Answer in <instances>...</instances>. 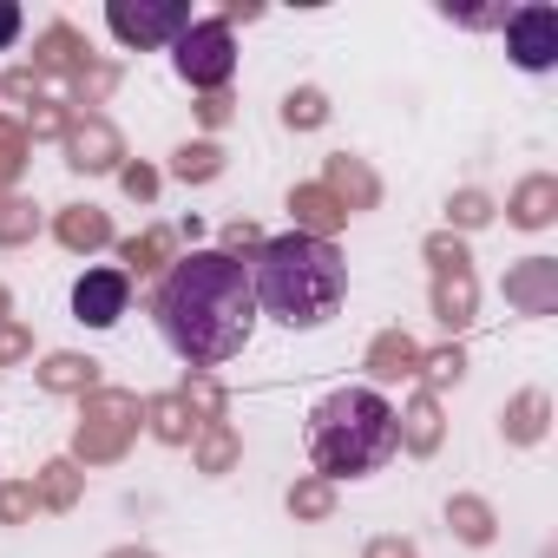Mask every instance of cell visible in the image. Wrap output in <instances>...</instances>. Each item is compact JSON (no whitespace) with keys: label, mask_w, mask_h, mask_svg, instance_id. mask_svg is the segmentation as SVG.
Masks as SVG:
<instances>
[{"label":"cell","mask_w":558,"mask_h":558,"mask_svg":"<svg viewBox=\"0 0 558 558\" xmlns=\"http://www.w3.org/2000/svg\"><path fill=\"white\" fill-rule=\"evenodd\" d=\"M362 558H421V551H414L408 538H395V532H388V538H368V551H362Z\"/></svg>","instance_id":"obj_39"},{"label":"cell","mask_w":558,"mask_h":558,"mask_svg":"<svg viewBox=\"0 0 558 558\" xmlns=\"http://www.w3.org/2000/svg\"><path fill=\"white\" fill-rule=\"evenodd\" d=\"M0 316H8V290H0Z\"/></svg>","instance_id":"obj_46"},{"label":"cell","mask_w":558,"mask_h":558,"mask_svg":"<svg viewBox=\"0 0 558 558\" xmlns=\"http://www.w3.org/2000/svg\"><path fill=\"white\" fill-rule=\"evenodd\" d=\"M132 427H138V401H132V395H112V388L86 395L80 460H119V453H125V440H132Z\"/></svg>","instance_id":"obj_5"},{"label":"cell","mask_w":558,"mask_h":558,"mask_svg":"<svg viewBox=\"0 0 558 558\" xmlns=\"http://www.w3.org/2000/svg\"><path fill=\"white\" fill-rule=\"evenodd\" d=\"M66 132H73L66 106H53V99H34V112H27V138H66Z\"/></svg>","instance_id":"obj_33"},{"label":"cell","mask_w":558,"mask_h":558,"mask_svg":"<svg viewBox=\"0 0 558 558\" xmlns=\"http://www.w3.org/2000/svg\"><path fill=\"white\" fill-rule=\"evenodd\" d=\"M236 460V434H230V421H204L197 427V466L204 473H223Z\"/></svg>","instance_id":"obj_25"},{"label":"cell","mask_w":558,"mask_h":558,"mask_svg":"<svg viewBox=\"0 0 558 558\" xmlns=\"http://www.w3.org/2000/svg\"><path fill=\"white\" fill-rule=\"evenodd\" d=\"M447 223H453V230H480V223H493V197H486V191H460V197L447 204Z\"/></svg>","instance_id":"obj_32"},{"label":"cell","mask_w":558,"mask_h":558,"mask_svg":"<svg viewBox=\"0 0 558 558\" xmlns=\"http://www.w3.org/2000/svg\"><path fill=\"white\" fill-rule=\"evenodd\" d=\"M106 558H158V551H138V545H119V551H106Z\"/></svg>","instance_id":"obj_45"},{"label":"cell","mask_w":558,"mask_h":558,"mask_svg":"<svg viewBox=\"0 0 558 558\" xmlns=\"http://www.w3.org/2000/svg\"><path fill=\"white\" fill-rule=\"evenodd\" d=\"M171 171H178L184 184H210V178L223 171V151H217V145H184V151L171 158Z\"/></svg>","instance_id":"obj_27"},{"label":"cell","mask_w":558,"mask_h":558,"mask_svg":"<svg viewBox=\"0 0 558 558\" xmlns=\"http://www.w3.org/2000/svg\"><path fill=\"white\" fill-rule=\"evenodd\" d=\"M119 158H125V145H119V132L106 119H80L66 132V165L73 171H119Z\"/></svg>","instance_id":"obj_10"},{"label":"cell","mask_w":558,"mask_h":558,"mask_svg":"<svg viewBox=\"0 0 558 558\" xmlns=\"http://www.w3.org/2000/svg\"><path fill=\"white\" fill-rule=\"evenodd\" d=\"M197 119H204V125H223V119H230V99H223V93H204V99H197Z\"/></svg>","instance_id":"obj_40"},{"label":"cell","mask_w":558,"mask_h":558,"mask_svg":"<svg viewBox=\"0 0 558 558\" xmlns=\"http://www.w3.org/2000/svg\"><path fill=\"white\" fill-rule=\"evenodd\" d=\"M40 388L47 395H99V362L93 355H47Z\"/></svg>","instance_id":"obj_19"},{"label":"cell","mask_w":558,"mask_h":558,"mask_svg":"<svg viewBox=\"0 0 558 558\" xmlns=\"http://www.w3.org/2000/svg\"><path fill=\"white\" fill-rule=\"evenodd\" d=\"M250 296L256 310H269L276 323H290V329H316L342 310L349 296V269L336 256V243L323 236H269L256 250V269H250Z\"/></svg>","instance_id":"obj_2"},{"label":"cell","mask_w":558,"mask_h":558,"mask_svg":"<svg viewBox=\"0 0 558 558\" xmlns=\"http://www.w3.org/2000/svg\"><path fill=\"white\" fill-rule=\"evenodd\" d=\"M106 27L125 47H165V40H178L191 27V8H184V0H138V8H132V0H112Z\"/></svg>","instance_id":"obj_6"},{"label":"cell","mask_w":558,"mask_h":558,"mask_svg":"<svg viewBox=\"0 0 558 558\" xmlns=\"http://www.w3.org/2000/svg\"><path fill=\"white\" fill-rule=\"evenodd\" d=\"M0 86H8L14 99H34V86H40V73H27V66H21V73H8V80H0Z\"/></svg>","instance_id":"obj_43"},{"label":"cell","mask_w":558,"mask_h":558,"mask_svg":"<svg viewBox=\"0 0 558 558\" xmlns=\"http://www.w3.org/2000/svg\"><path fill=\"white\" fill-rule=\"evenodd\" d=\"M395 453V408L375 395V388H336L316 401L310 414V460H316V480H355V473H375L381 460Z\"/></svg>","instance_id":"obj_3"},{"label":"cell","mask_w":558,"mask_h":558,"mask_svg":"<svg viewBox=\"0 0 558 558\" xmlns=\"http://www.w3.org/2000/svg\"><path fill=\"white\" fill-rule=\"evenodd\" d=\"M14 40H21V8L0 0V47H14Z\"/></svg>","instance_id":"obj_42"},{"label":"cell","mask_w":558,"mask_h":558,"mask_svg":"<svg viewBox=\"0 0 558 558\" xmlns=\"http://www.w3.org/2000/svg\"><path fill=\"white\" fill-rule=\"evenodd\" d=\"M86 66V40L73 34V27H47L40 40H34V73H80Z\"/></svg>","instance_id":"obj_18"},{"label":"cell","mask_w":558,"mask_h":558,"mask_svg":"<svg viewBox=\"0 0 558 558\" xmlns=\"http://www.w3.org/2000/svg\"><path fill=\"white\" fill-rule=\"evenodd\" d=\"M132 303V276L125 269H86L80 283H73V316L86 329H112Z\"/></svg>","instance_id":"obj_8"},{"label":"cell","mask_w":558,"mask_h":558,"mask_svg":"<svg viewBox=\"0 0 558 558\" xmlns=\"http://www.w3.org/2000/svg\"><path fill=\"white\" fill-rule=\"evenodd\" d=\"M171 60H178V73H184V86L223 93V80L236 73V40H230L223 21H191V27L171 40Z\"/></svg>","instance_id":"obj_4"},{"label":"cell","mask_w":558,"mask_h":558,"mask_svg":"<svg viewBox=\"0 0 558 558\" xmlns=\"http://www.w3.org/2000/svg\"><path fill=\"white\" fill-rule=\"evenodd\" d=\"M290 512L296 519H329L336 512V486L329 480H296L290 486Z\"/></svg>","instance_id":"obj_28"},{"label":"cell","mask_w":558,"mask_h":558,"mask_svg":"<svg viewBox=\"0 0 558 558\" xmlns=\"http://www.w3.org/2000/svg\"><path fill=\"white\" fill-rule=\"evenodd\" d=\"M395 447H408V453H434L440 447V401L427 388L395 414Z\"/></svg>","instance_id":"obj_14"},{"label":"cell","mask_w":558,"mask_h":558,"mask_svg":"<svg viewBox=\"0 0 558 558\" xmlns=\"http://www.w3.org/2000/svg\"><path fill=\"white\" fill-rule=\"evenodd\" d=\"M290 217H296V236H323V243H329V230L349 223V210H342L323 184H296V191H290Z\"/></svg>","instance_id":"obj_11"},{"label":"cell","mask_w":558,"mask_h":558,"mask_svg":"<svg viewBox=\"0 0 558 558\" xmlns=\"http://www.w3.org/2000/svg\"><path fill=\"white\" fill-rule=\"evenodd\" d=\"M178 401H184V408H191V414H197V427H204V421H223V388H217V381H210V375H191V381H184V395H178Z\"/></svg>","instance_id":"obj_30"},{"label":"cell","mask_w":558,"mask_h":558,"mask_svg":"<svg viewBox=\"0 0 558 558\" xmlns=\"http://www.w3.org/2000/svg\"><path fill=\"white\" fill-rule=\"evenodd\" d=\"M323 119H329V99H323L316 86H303V93L283 99V125H290V132H316Z\"/></svg>","instance_id":"obj_26"},{"label":"cell","mask_w":558,"mask_h":558,"mask_svg":"<svg viewBox=\"0 0 558 558\" xmlns=\"http://www.w3.org/2000/svg\"><path fill=\"white\" fill-rule=\"evenodd\" d=\"M34 486H0V525H27L34 519Z\"/></svg>","instance_id":"obj_35"},{"label":"cell","mask_w":558,"mask_h":558,"mask_svg":"<svg viewBox=\"0 0 558 558\" xmlns=\"http://www.w3.org/2000/svg\"><path fill=\"white\" fill-rule=\"evenodd\" d=\"M447 525H453V538H466V545H493V532H499L493 506L473 499V493H453V499H447Z\"/></svg>","instance_id":"obj_21"},{"label":"cell","mask_w":558,"mask_h":558,"mask_svg":"<svg viewBox=\"0 0 558 558\" xmlns=\"http://www.w3.org/2000/svg\"><path fill=\"white\" fill-rule=\"evenodd\" d=\"M545 421H551V401H545V388H525V395H512V401H506V414H499V427H506V440H512V447H532V440H545Z\"/></svg>","instance_id":"obj_15"},{"label":"cell","mask_w":558,"mask_h":558,"mask_svg":"<svg viewBox=\"0 0 558 558\" xmlns=\"http://www.w3.org/2000/svg\"><path fill=\"white\" fill-rule=\"evenodd\" d=\"M512 8H447V21H466V27H506Z\"/></svg>","instance_id":"obj_38"},{"label":"cell","mask_w":558,"mask_h":558,"mask_svg":"<svg viewBox=\"0 0 558 558\" xmlns=\"http://www.w3.org/2000/svg\"><path fill=\"white\" fill-rule=\"evenodd\" d=\"M223 243H230V250H263L256 223H230V230H223Z\"/></svg>","instance_id":"obj_41"},{"label":"cell","mask_w":558,"mask_h":558,"mask_svg":"<svg viewBox=\"0 0 558 558\" xmlns=\"http://www.w3.org/2000/svg\"><path fill=\"white\" fill-rule=\"evenodd\" d=\"M551 210H558V178H525L519 191H512V204H506V217L519 223V230H545L551 223Z\"/></svg>","instance_id":"obj_16"},{"label":"cell","mask_w":558,"mask_h":558,"mask_svg":"<svg viewBox=\"0 0 558 558\" xmlns=\"http://www.w3.org/2000/svg\"><path fill=\"white\" fill-rule=\"evenodd\" d=\"M427 263H434V276H447V269H466V243H460L453 230H434V236H427Z\"/></svg>","instance_id":"obj_34"},{"label":"cell","mask_w":558,"mask_h":558,"mask_svg":"<svg viewBox=\"0 0 558 558\" xmlns=\"http://www.w3.org/2000/svg\"><path fill=\"white\" fill-rule=\"evenodd\" d=\"M40 230V210L21 204V197H0V243H34Z\"/></svg>","instance_id":"obj_29"},{"label":"cell","mask_w":558,"mask_h":558,"mask_svg":"<svg viewBox=\"0 0 558 558\" xmlns=\"http://www.w3.org/2000/svg\"><path fill=\"white\" fill-rule=\"evenodd\" d=\"M460 368H466V355H460V349L447 342V349H434V355H421V368H414V375H421V381H427V395H434V388H447V381H460Z\"/></svg>","instance_id":"obj_31"},{"label":"cell","mask_w":558,"mask_h":558,"mask_svg":"<svg viewBox=\"0 0 558 558\" xmlns=\"http://www.w3.org/2000/svg\"><path fill=\"white\" fill-rule=\"evenodd\" d=\"M506 53L525 73H545L558 60V8H512L506 14Z\"/></svg>","instance_id":"obj_7"},{"label":"cell","mask_w":558,"mask_h":558,"mask_svg":"<svg viewBox=\"0 0 558 558\" xmlns=\"http://www.w3.org/2000/svg\"><path fill=\"white\" fill-rule=\"evenodd\" d=\"M34 499L53 506V512H66V506L80 499V466H73V460H47L40 480H34Z\"/></svg>","instance_id":"obj_23"},{"label":"cell","mask_w":558,"mask_h":558,"mask_svg":"<svg viewBox=\"0 0 558 558\" xmlns=\"http://www.w3.org/2000/svg\"><path fill=\"white\" fill-rule=\"evenodd\" d=\"M506 303L525 316H551L558 310V263L551 256H525L519 269H506Z\"/></svg>","instance_id":"obj_9"},{"label":"cell","mask_w":558,"mask_h":558,"mask_svg":"<svg viewBox=\"0 0 558 558\" xmlns=\"http://www.w3.org/2000/svg\"><path fill=\"white\" fill-rule=\"evenodd\" d=\"M473 269H447V276H434V316L447 323V329H466L473 323Z\"/></svg>","instance_id":"obj_17"},{"label":"cell","mask_w":558,"mask_h":558,"mask_svg":"<svg viewBox=\"0 0 558 558\" xmlns=\"http://www.w3.org/2000/svg\"><path fill=\"white\" fill-rule=\"evenodd\" d=\"M145 421H151V434H158L165 447H184V440H197V414H191L178 395H158V401L145 408Z\"/></svg>","instance_id":"obj_22"},{"label":"cell","mask_w":558,"mask_h":558,"mask_svg":"<svg viewBox=\"0 0 558 558\" xmlns=\"http://www.w3.org/2000/svg\"><path fill=\"white\" fill-rule=\"evenodd\" d=\"M34 355V336L21 329V323H0V368H14V362H27Z\"/></svg>","instance_id":"obj_36"},{"label":"cell","mask_w":558,"mask_h":558,"mask_svg":"<svg viewBox=\"0 0 558 558\" xmlns=\"http://www.w3.org/2000/svg\"><path fill=\"white\" fill-rule=\"evenodd\" d=\"M342 210H368L375 197H381V184H375V171L362 165V158H349V151H336L329 158V184H323Z\"/></svg>","instance_id":"obj_12"},{"label":"cell","mask_w":558,"mask_h":558,"mask_svg":"<svg viewBox=\"0 0 558 558\" xmlns=\"http://www.w3.org/2000/svg\"><path fill=\"white\" fill-rule=\"evenodd\" d=\"M53 236H60L73 256H86V250H106V243H112V217H106L99 204H66L60 223H53Z\"/></svg>","instance_id":"obj_13"},{"label":"cell","mask_w":558,"mask_h":558,"mask_svg":"<svg viewBox=\"0 0 558 558\" xmlns=\"http://www.w3.org/2000/svg\"><path fill=\"white\" fill-rule=\"evenodd\" d=\"M256 14H263L256 0H230V8H223V27H230V21H256Z\"/></svg>","instance_id":"obj_44"},{"label":"cell","mask_w":558,"mask_h":558,"mask_svg":"<svg viewBox=\"0 0 558 558\" xmlns=\"http://www.w3.org/2000/svg\"><path fill=\"white\" fill-rule=\"evenodd\" d=\"M158 329L191 368H217L243 355L256 329V296H250V269L230 250H191L165 269L158 283Z\"/></svg>","instance_id":"obj_1"},{"label":"cell","mask_w":558,"mask_h":558,"mask_svg":"<svg viewBox=\"0 0 558 558\" xmlns=\"http://www.w3.org/2000/svg\"><path fill=\"white\" fill-rule=\"evenodd\" d=\"M151 269H171V230H145L125 243V276H151Z\"/></svg>","instance_id":"obj_24"},{"label":"cell","mask_w":558,"mask_h":558,"mask_svg":"<svg viewBox=\"0 0 558 558\" xmlns=\"http://www.w3.org/2000/svg\"><path fill=\"white\" fill-rule=\"evenodd\" d=\"M119 184H125V197H138V204H145V197H158V171H151V165H125V171H119Z\"/></svg>","instance_id":"obj_37"},{"label":"cell","mask_w":558,"mask_h":558,"mask_svg":"<svg viewBox=\"0 0 558 558\" xmlns=\"http://www.w3.org/2000/svg\"><path fill=\"white\" fill-rule=\"evenodd\" d=\"M414 368H421V349H414L401 329L375 336V349H368V375H375V381H401V375H414Z\"/></svg>","instance_id":"obj_20"}]
</instances>
